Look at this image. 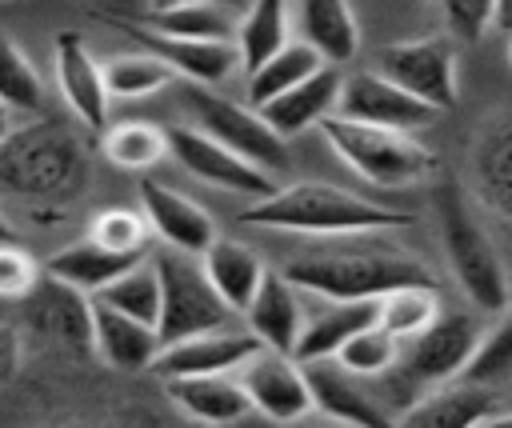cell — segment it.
I'll use <instances>...</instances> for the list:
<instances>
[{"label":"cell","mask_w":512,"mask_h":428,"mask_svg":"<svg viewBox=\"0 0 512 428\" xmlns=\"http://www.w3.org/2000/svg\"><path fill=\"white\" fill-rule=\"evenodd\" d=\"M240 224L268 228V232H292V236H380L412 228L416 216L408 208H388L376 200H364L348 188L300 180L272 188L268 196H256L240 208Z\"/></svg>","instance_id":"cell-1"},{"label":"cell","mask_w":512,"mask_h":428,"mask_svg":"<svg viewBox=\"0 0 512 428\" xmlns=\"http://www.w3.org/2000/svg\"><path fill=\"white\" fill-rule=\"evenodd\" d=\"M92 180V152L64 120H32L0 140V192L64 212Z\"/></svg>","instance_id":"cell-2"},{"label":"cell","mask_w":512,"mask_h":428,"mask_svg":"<svg viewBox=\"0 0 512 428\" xmlns=\"http://www.w3.org/2000/svg\"><path fill=\"white\" fill-rule=\"evenodd\" d=\"M304 296L316 300H376L388 288L436 280L432 268L384 244H320L284 260L280 268Z\"/></svg>","instance_id":"cell-3"},{"label":"cell","mask_w":512,"mask_h":428,"mask_svg":"<svg viewBox=\"0 0 512 428\" xmlns=\"http://www.w3.org/2000/svg\"><path fill=\"white\" fill-rule=\"evenodd\" d=\"M432 216H436V232H440L448 268H452L456 284L464 288V296L480 312H504L512 300V272H508L488 224L476 216L460 180H452V176L436 180Z\"/></svg>","instance_id":"cell-4"},{"label":"cell","mask_w":512,"mask_h":428,"mask_svg":"<svg viewBox=\"0 0 512 428\" xmlns=\"http://www.w3.org/2000/svg\"><path fill=\"white\" fill-rule=\"evenodd\" d=\"M320 136L328 140V148L368 184L376 188H408L420 184L436 172V152L424 148L416 140V132H400V128H380V124H364L352 116H324Z\"/></svg>","instance_id":"cell-5"},{"label":"cell","mask_w":512,"mask_h":428,"mask_svg":"<svg viewBox=\"0 0 512 428\" xmlns=\"http://www.w3.org/2000/svg\"><path fill=\"white\" fill-rule=\"evenodd\" d=\"M480 336H484V328L472 312H440L424 332H416L412 340L400 344V356L388 372H392L396 388L408 392V400H416L420 392H428L444 380H456L468 368V360L476 356Z\"/></svg>","instance_id":"cell-6"},{"label":"cell","mask_w":512,"mask_h":428,"mask_svg":"<svg viewBox=\"0 0 512 428\" xmlns=\"http://www.w3.org/2000/svg\"><path fill=\"white\" fill-rule=\"evenodd\" d=\"M152 264L160 276V316H156L160 344H172V340L228 324L232 308L208 284L200 256H188V252H176L164 244L160 252H152Z\"/></svg>","instance_id":"cell-7"},{"label":"cell","mask_w":512,"mask_h":428,"mask_svg":"<svg viewBox=\"0 0 512 428\" xmlns=\"http://www.w3.org/2000/svg\"><path fill=\"white\" fill-rule=\"evenodd\" d=\"M192 120L200 132H208L212 140L228 144L232 152H240L244 160H252L264 172H284L288 168V140L280 132H272V124L260 116V108L252 104H236L204 84H192L184 92Z\"/></svg>","instance_id":"cell-8"},{"label":"cell","mask_w":512,"mask_h":428,"mask_svg":"<svg viewBox=\"0 0 512 428\" xmlns=\"http://www.w3.org/2000/svg\"><path fill=\"white\" fill-rule=\"evenodd\" d=\"M164 140H168V156L192 172L196 180L212 184V188H224L232 196H244V200H256V196H268L276 184H272V172L256 168L252 160H244L240 152H232L228 144L212 140L208 132H200L196 124H172L164 128Z\"/></svg>","instance_id":"cell-9"},{"label":"cell","mask_w":512,"mask_h":428,"mask_svg":"<svg viewBox=\"0 0 512 428\" xmlns=\"http://www.w3.org/2000/svg\"><path fill=\"white\" fill-rule=\"evenodd\" d=\"M376 72L440 112L456 104V44H452V36H416V40L388 44L376 60Z\"/></svg>","instance_id":"cell-10"},{"label":"cell","mask_w":512,"mask_h":428,"mask_svg":"<svg viewBox=\"0 0 512 428\" xmlns=\"http://www.w3.org/2000/svg\"><path fill=\"white\" fill-rule=\"evenodd\" d=\"M108 24H116L128 40H136L144 52L160 56L176 76L192 80V84H204V88H216L224 84L236 68H240V52H236V40H188V36H164V32H152L128 16H108Z\"/></svg>","instance_id":"cell-11"},{"label":"cell","mask_w":512,"mask_h":428,"mask_svg":"<svg viewBox=\"0 0 512 428\" xmlns=\"http://www.w3.org/2000/svg\"><path fill=\"white\" fill-rule=\"evenodd\" d=\"M236 380L248 396V404L268 416V420H300L312 412V396H308V380H304V368L300 360H292L288 352H276V348H256L240 368H236Z\"/></svg>","instance_id":"cell-12"},{"label":"cell","mask_w":512,"mask_h":428,"mask_svg":"<svg viewBox=\"0 0 512 428\" xmlns=\"http://www.w3.org/2000/svg\"><path fill=\"white\" fill-rule=\"evenodd\" d=\"M24 320L32 332L52 340L56 348L72 356H92V296L88 292L44 272L24 296Z\"/></svg>","instance_id":"cell-13"},{"label":"cell","mask_w":512,"mask_h":428,"mask_svg":"<svg viewBox=\"0 0 512 428\" xmlns=\"http://www.w3.org/2000/svg\"><path fill=\"white\" fill-rule=\"evenodd\" d=\"M336 112H340V116H352V120H364V124L400 128V132H424V128L440 116V108L424 104L420 96L404 92L400 84H392V80L380 76V72L344 76Z\"/></svg>","instance_id":"cell-14"},{"label":"cell","mask_w":512,"mask_h":428,"mask_svg":"<svg viewBox=\"0 0 512 428\" xmlns=\"http://www.w3.org/2000/svg\"><path fill=\"white\" fill-rule=\"evenodd\" d=\"M52 68H56V84H60V96H64L68 112L88 132H104L108 128V104H112V96H108L100 60L88 52V44H84L80 32H72V28L56 32Z\"/></svg>","instance_id":"cell-15"},{"label":"cell","mask_w":512,"mask_h":428,"mask_svg":"<svg viewBox=\"0 0 512 428\" xmlns=\"http://www.w3.org/2000/svg\"><path fill=\"white\" fill-rule=\"evenodd\" d=\"M140 212L152 228V236L176 252H188V256H200L212 240H216V220L184 192L144 176L140 180Z\"/></svg>","instance_id":"cell-16"},{"label":"cell","mask_w":512,"mask_h":428,"mask_svg":"<svg viewBox=\"0 0 512 428\" xmlns=\"http://www.w3.org/2000/svg\"><path fill=\"white\" fill-rule=\"evenodd\" d=\"M492 412H496V388L456 376L408 400L400 412H392V420L408 428H472V424H488Z\"/></svg>","instance_id":"cell-17"},{"label":"cell","mask_w":512,"mask_h":428,"mask_svg":"<svg viewBox=\"0 0 512 428\" xmlns=\"http://www.w3.org/2000/svg\"><path fill=\"white\" fill-rule=\"evenodd\" d=\"M304 380H308V396L312 408L324 412L328 420L340 424H368V428H384L392 424V412H384L376 404V396L360 384L356 372H348L344 364H336L332 356L324 360H304Z\"/></svg>","instance_id":"cell-18"},{"label":"cell","mask_w":512,"mask_h":428,"mask_svg":"<svg viewBox=\"0 0 512 428\" xmlns=\"http://www.w3.org/2000/svg\"><path fill=\"white\" fill-rule=\"evenodd\" d=\"M472 184L480 204L512 236V112H496L472 140Z\"/></svg>","instance_id":"cell-19"},{"label":"cell","mask_w":512,"mask_h":428,"mask_svg":"<svg viewBox=\"0 0 512 428\" xmlns=\"http://www.w3.org/2000/svg\"><path fill=\"white\" fill-rule=\"evenodd\" d=\"M260 348V340L252 332H228V328H208L172 344H160L152 372L164 376H192V372H236L252 352Z\"/></svg>","instance_id":"cell-20"},{"label":"cell","mask_w":512,"mask_h":428,"mask_svg":"<svg viewBox=\"0 0 512 428\" xmlns=\"http://www.w3.org/2000/svg\"><path fill=\"white\" fill-rule=\"evenodd\" d=\"M340 84H344L340 64H320V68H316L312 76H304L300 84H292V88H284L280 96L264 100V104H260V116L272 124V132H280L284 140H292V136L316 128L324 116L336 112V104H340Z\"/></svg>","instance_id":"cell-21"},{"label":"cell","mask_w":512,"mask_h":428,"mask_svg":"<svg viewBox=\"0 0 512 428\" xmlns=\"http://www.w3.org/2000/svg\"><path fill=\"white\" fill-rule=\"evenodd\" d=\"M164 392L172 408L200 424H236L252 412L236 372H192V376H164Z\"/></svg>","instance_id":"cell-22"},{"label":"cell","mask_w":512,"mask_h":428,"mask_svg":"<svg viewBox=\"0 0 512 428\" xmlns=\"http://www.w3.org/2000/svg\"><path fill=\"white\" fill-rule=\"evenodd\" d=\"M92 352L116 372H144L160 352V336L156 324H144L92 300Z\"/></svg>","instance_id":"cell-23"},{"label":"cell","mask_w":512,"mask_h":428,"mask_svg":"<svg viewBox=\"0 0 512 428\" xmlns=\"http://www.w3.org/2000/svg\"><path fill=\"white\" fill-rule=\"evenodd\" d=\"M244 320H248V332L264 348H276V352H288L292 356L296 336H300V324H304L300 288L284 272H264L256 296L244 308Z\"/></svg>","instance_id":"cell-24"},{"label":"cell","mask_w":512,"mask_h":428,"mask_svg":"<svg viewBox=\"0 0 512 428\" xmlns=\"http://www.w3.org/2000/svg\"><path fill=\"white\" fill-rule=\"evenodd\" d=\"M200 268L208 276V284L216 288V296L232 308V312H244L248 300L256 296L260 280H264V260L244 244V240H232V236H220L200 252Z\"/></svg>","instance_id":"cell-25"},{"label":"cell","mask_w":512,"mask_h":428,"mask_svg":"<svg viewBox=\"0 0 512 428\" xmlns=\"http://www.w3.org/2000/svg\"><path fill=\"white\" fill-rule=\"evenodd\" d=\"M376 320V300H324L316 312L304 316L300 324V336H296V348H292V360H324V356H336V348L360 332L364 324Z\"/></svg>","instance_id":"cell-26"},{"label":"cell","mask_w":512,"mask_h":428,"mask_svg":"<svg viewBox=\"0 0 512 428\" xmlns=\"http://www.w3.org/2000/svg\"><path fill=\"white\" fill-rule=\"evenodd\" d=\"M144 256H148V252H120V248H108V244L84 236V240H76V244H64L60 252H52V256L44 260V272L92 296V292H100L112 276H120L124 268H132V264L144 260Z\"/></svg>","instance_id":"cell-27"},{"label":"cell","mask_w":512,"mask_h":428,"mask_svg":"<svg viewBox=\"0 0 512 428\" xmlns=\"http://www.w3.org/2000/svg\"><path fill=\"white\" fill-rule=\"evenodd\" d=\"M300 40L320 52L324 64H348L360 52V24L348 0H300Z\"/></svg>","instance_id":"cell-28"},{"label":"cell","mask_w":512,"mask_h":428,"mask_svg":"<svg viewBox=\"0 0 512 428\" xmlns=\"http://www.w3.org/2000/svg\"><path fill=\"white\" fill-rule=\"evenodd\" d=\"M136 24L164 36H188V40H232L236 32L232 4H220V0H180L168 8H148V12H136Z\"/></svg>","instance_id":"cell-29"},{"label":"cell","mask_w":512,"mask_h":428,"mask_svg":"<svg viewBox=\"0 0 512 428\" xmlns=\"http://www.w3.org/2000/svg\"><path fill=\"white\" fill-rule=\"evenodd\" d=\"M320 64H324V60H320V52H316L312 44H304V40H284L272 56H264L256 68H248V104L260 108L264 100H272V96H280L284 88H292V84H300L304 76H312Z\"/></svg>","instance_id":"cell-30"},{"label":"cell","mask_w":512,"mask_h":428,"mask_svg":"<svg viewBox=\"0 0 512 428\" xmlns=\"http://www.w3.org/2000/svg\"><path fill=\"white\" fill-rule=\"evenodd\" d=\"M436 316H440V292H436V280L400 284V288H388L384 296H376V324L388 328L400 344L412 340L416 332H424Z\"/></svg>","instance_id":"cell-31"},{"label":"cell","mask_w":512,"mask_h":428,"mask_svg":"<svg viewBox=\"0 0 512 428\" xmlns=\"http://www.w3.org/2000/svg\"><path fill=\"white\" fill-rule=\"evenodd\" d=\"M232 40L240 52V68L244 72L256 68L264 56H272L288 40V0H252L236 20Z\"/></svg>","instance_id":"cell-32"},{"label":"cell","mask_w":512,"mask_h":428,"mask_svg":"<svg viewBox=\"0 0 512 428\" xmlns=\"http://www.w3.org/2000/svg\"><path fill=\"white\" fill-rule=\"evenodd\" d=\"M92 300L124 312V316H136L144 324H156L160 316V276H156V264H152V252L144 260H136L132 268H124L120 276H112L100 292H92Z\"/></svg>","instance_id":"cell-33"},{"label":"cell","mask_w":512,"mask_h":428,"mask_svg":"<svg viewBox=\"0 0 512 428\" xmlns=\"http://www.w3.org/2000/svg\"><path fill=\"white\" fill-rule=\"evenodd\" d=\"M100 136H104V156L124 172H144V168L160 164L168 152L164 128H156L148 120H124V124L104 128Z\"/></svg>","instance_id":"cell-34"},{"label":"cell","mask_w":512,"mask_h":428,"mask_svg":"<svg viewBox=\"0 0 512 428\" xmlns=\"http://www.w3.org/2000/svg\"><path fill=\"white\" fill-rule=\"evenodd\" d=\"M0 104L12 116L44 108V80L8 32H0Z\"/></svg>","instance_id":"cell-35"},{"label":"cell","mask_w":512,"mask_h":428,"mask_svg":"<svg viewBox=\"0 0 512 428\" xmlns=\"http://www.w3.org/2000/svg\"><path fill=\"white\" fill-rule=\"evenodd\" d=\"M100 72H104L108 96H124V100L152 96V92H160L164 84H172V76H176L160 56H152V52H144V48L104 60Z\"/></svg>","instance_id":"cell-36"},{"label":"cell","mask_w":512,"mask_h":428,"mask_svg":"<svg viewBox=\"0 0 512 428\" xmlns=\"http://www.w3.org/2000/svg\"><path fill=\"white\" fill-rule=\"evenodd\" d=\"M396 356H400V340L388 332V328H380L376 320L372 324H364L360 332H352L340 348H336V364H344L348 372H356L360 380H372V376H388V368L396 364Z\"/></svg>","instance_id":"cell-37"},{"label":"cell","mask_w":512,"mask_h":428,"mask_svg":"<svg viewBox=\"0 0 512 428\" xmlns=\"http://www.w3.org/2000/svg\"><path fill=\"white\" fill-rule=\"evenodd\" d=\"M460 376L464 380H476V384H492V388L504 384V380H512V308L496 324V332L480 336V348H476V356L468 360V368Z\"/></svg>","instance_id":"cell-38"},{"label":"cell","mask_w":512,"mask_h":428,"mask_svg":"<svg viewBox=\"0 0 512 428\" xmlns=\"http://www.w3.org/2000/svg\"><path fill=\"white\" fill-rule=\"evenodd\" d=\"M88 236L100 240V244H108V248H120V252H148V236H152V228H148L144 212H132V208H108V212H100V216L92 220Z\"/></svg>","instance_id":"cell-39"},{"label":"cell","mask_w":512,"mask_h":428,"mask_svg":"<svg viewBox=\"0 0 512 428\" xmlns=\"http://www.w3.org/2000/svg\"><path fill=\"white\" fill-rule=\"evenodd\" d=\"M448 32L464 44H480L496 28V0H436Z\"/></svg>","instance_id":"cell-40"},{"label":"cell","mask_w":512,"mask_h":428,"mask_svg":"<svg viewBox=\"0 0 512 428\" xmlns=\"http://www.w3.org/2000/svg\"><path fill=\"white\" fill-rule=\"evenodd\" d=\"M36 280H40L36 260L12 240H0V300H24Z\"/></svg>","instance_id":"cell-41"},{"label":"cell","mask_w":512,"mask_h":428,"mask_svg":"<svg viewBox=\"0 0 512 428\" xmlns=\"http://www.w3.org/2000/svg\"><path fill=\"white\" fill-rule=\"evenodd\" d=\"M20 368V332L12 324H0V388L16 376Z\"/></svg>","instance_id":"cell-42"},{"label":"cell","mask_w":512,"mask_h":428,"mask_svg":"<svg viewBox=\"0 0 512 428\" xmlns=\"http://www.w3.org/2000/svg\"><path fill=\"white\" fill-rule=\"evenodd\" d=\"M496 28L512 32V0H496Z\"/></svg>","instance_id":"cell-43"},{"label":"cell","mask_w":512,"mask_h":428,"mask_svg":"<svg viewBox=\"0 0 512 428\" xmlns=\"http://www.w3.org/2000/svg\"><path fill=\"white\" fill-rule=\"evenodd\" d=\"M12 128H16V116H12V112H8L4 104H0V140H4V136H8Z\"/></svg>","instance_id":"cell-44"},{"label":"cell","mask_w":512,"mask_h":428,"mask_svg":"<svg viewBox=\"0 0 512 428\" xmlns=\"http://www.w3.org/2000/svg\"><path fill=\"white\" fill-rule=\"evenodd\" d=\"M488 424H512V408H508V412H500V408H496V412L488 416Z\"/></svg>","instance_id":"cell-45"},{"label":"cell","mask_w":512,"mask_h":428,"mask_svg":"<svg viewBox=\"0 0 512 428\" xmlns=\"http://www.w3.org/2000/svg\"><path fill=\"white\" fill-rule=\"evenodd\" d=\"M168 4H180V0H148V8H168ZM220 4H240V0H220Z\"/></svg>","instance_id":"cell-46"},{"label":"cell","mask_w":512,"mask_h":428,"mask_svg":"<svg viewBox=\"0 0 512 428\" xmlns=\"http://www.w3.org/2000/svg\"><path fill=\"white\" fill-rule=\"evenodd\" d=\"M0 240H12V224H8V216L0 212Z\"/></svg>","instance_id":"cell-47"}]
</instances>
